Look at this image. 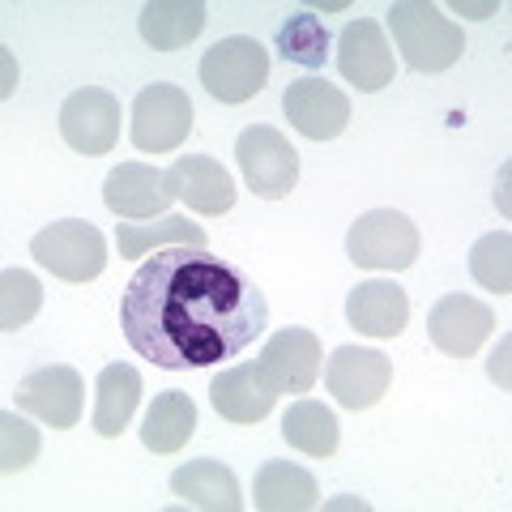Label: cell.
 <instances>
[{
  "instance_id": "1",
  "label": "cell",
  "mask_w": 512,
  "mask_h": 512,
  "mask_svg": "<svg viewBox=\"0 0 512 512\" xmlns=\"http://www.w3.org/2000/svg\"><path fill=\"white\" fill-rule=\"evenodd\" d=\"M128 346L163 372L239 359L269 325L265 291L205 248H163L120 299Z\"/></svg>"
},
{
  "instance_id": "2",
  "label": "cell",
  "mask_w": 512,
  "mask_h": 512,
  "mask_svg": "<svg viewBox=\"0 0 512 512\" xmlns=\"http://www.w3.org/2000/svg\"><path fill=\"white\" fill-rule=\"evenodd\" d=\"M389 30L402 60L414 73H444L453 69L466 52L461 26L453 18H444V9L427 5V0H402L389 9Z\"/></svg>"
},
{
  "instance_id": "3",
  "label": "cell",
  "mask_w": 512,
  "mask_h": 512,
  "mask_svg": "<svg viewBox=\"0 0 512 512\" xmlns=\"http://www.w3.org/2000/svg\"><path fill=\"white\" fill-rule=\"evenodd\" d=\"M30 256L64 282H90L107 269V239L82 218H64L30 239Z\"/></svg>"
},
{
  "instance_id": "4",
  "label": "cell",
  "mask_w": 512,
  "mask_h": 512,
  "mask_svg": "<svg viewBox=\"0 0 512 512\" xmlns=\"http://www.w3.org/2000/svg\"><path fill=\"white\" fill-rule=\"evenodd\" d=\"M346 256L359 269H384V274L410 269L419 261V227L397 210H372L350 227Z\"/></svg>"
},
{
  "instance_id": "5",
  "label": "cell",
  "mask_w": 512,
  "mask_h": 512,
  "mask_svg": "<svg viewBox=\"0 0 512 512\" xmlns=\"http://www.w3.org/2000/svg\"><path fill=\"white\" fill-rule=\"evenodd\" d=\"M235 158L248 188L261 201H282L299 184V154L274 124H252L235 141Z\"/></svg>"
},
{
  "instance_id": "6",
  "label": "cell",
  "mask_w": 512,
  "mask_h": 512,
  "mask_svg": "<svg viewBox=\"0 0 512 512\" xmlns=\"http://www.w3.org/2000/svg\"><path fill=\"white\" fill-rule=\"evenodd\" d=\"M269 77V52L256 39H218L210 52L201 56V86L214 94L218 103H248L261 94Z\"/></svg>"
},
{
  "instance_id": "7",
  "label": "cell",
  "mask_w": 512,
  "mask_h": 512,
  "mask_svg": "<svg viewBox=\"0 0 512 512\" xmlns=\"http://www.w3.org/2000/svg\"><path fill=\"white\" fill-rule=\"evenodd\" d=\"M133 146L141 154H171L192 133V103L180 86L154 82L133 99Z\"/></svg>"
},
{
  "instance_id": "8",
  "label": "cell",
  "mask_w": 512,
  "mask_h": 512,
  "mask_svg": "<svg viewBox=\"0 0 512 512\" xmlns=\"http://www.w3.org/2000/svg\"><path fill=\"white\" fill-rule=\"evenodd\" d=\"M82 402H86L82 376H77L69 363L39 367V372L18 380V410L35 414V419L47 423L52 431L77 427V419H82Z\"/></svg>"
},
{
  "instance_id": "9",
  "label": "cell",
  "mask_w": 512,
  "mask_h": 512,
  "mask_svg": "<svg viewBox=\"0 0 512 512\" xmlns=\"http://www.w3.org/2000/svg\"><path fill=\"white\" fill-rule=\"evenodd\" d=\"M60 137L77 154H111L120 141V99L99 86L73 90L60 107Z\"/></svg>"
},
{
  "instance_id": "10",
  "label": "cell",
  "mask_w": 512,
  "mask_h": 512,
  "mask_svg": "<svg viewBox=\"0 0 512 512\" xmlns=\"http://www.w3.org/2000/svg\"><path fill=\"white\" fill-rule=\"evenodd\" d=\"M393 380V363L380 355V350L367 346H338L325 363V384L329 393L338 397V406L346 410H367L376 406L384 393H389Z\"/></svg>"
},
{
  "instance_id": "11",
  "label": "cell",
  "mask_w": 512,
  "mask_h": 512,
  "mask_svg": "<svg viewBox=\"0 0 512 512\" xmlns=\"http://www.w3.org/2000/svg\"><path fill=\"white\" fill-rule=\"evenodd\" d=\"M338 69L350 86H359L363 94H376L393 82L397 73V60H393V47L384 39V26L372 18H359L342 30L338 39Z\"/></svg>"
},
{
  "instance_id": "12",
  "label": "cell",
  "mask_w": 512,
  "mask_h": 512,
  "mask_svg": "<svg viewBox=\"0 0 512 512\" xmlns=\"http://www.w3.org/2000/svg\"><path fill=\"white\" fill-rule=\"evenodd\" d=\"M256 367L274 393H312L320 376V338L312 329H282L265 342Z\"/></svg>"
},
{
  "instance_id": "13",
  "label": "cell",
  "mask_w": 512,
  "mask_h": 512,
  "mask_svg": "<svg viewBox=\"0 0 512 512\" xmlns=\"http://www.w3.org/2000/svg\"><path fill=\"white\" fill-rule=\"evenodd\" d=\"M491 329H495V312L483 299H470V295H444L436 308L427 312L431 342L453 359H470L474 350L491 338Z\"/></svg>"
},
{
  "instance_id": "14",
  "label": "cell",
  "mask_w": 512,
  "mask_h": 512,
  "mask_svg": "<svg viewBox=\"0 0 512 512\" xmlns=\"http://www.w3.org/2000/svg\"><path fill=\"white\" fill-rule=\"evenodd\" d=\"M282 107H286V120L308 141H329L350 124V99L338 86H329L325 77H299V82H291Z\"/></svg>"
},
{
  "instance_id": "15",
  "label": "cell",
  "mask_w": 512,
  "mask_h": 512,
  "mask_svg": "<svg viewBox=\"0 0 512 512\" xmlns=\"http://www.w3.org/2000/svg\"><path fill=\"white\" fill-rule=\"evenodd\" d=\"M107 210L124 222H146L154 214H163L175 201V192L167 184V171L146 167V163H120L103 184Z\"/></svg>"
},
{
  "instance_id": "16",
  "label": "cell",
  "mask_w": 512,
  "mask_h": 512,
  "mask_svg": "<svg viewBox=\"0 0 512 512\" xmlns=\"http://www.w3.org/2000/svg\"><path fill=\"white\" fill-rule=\"evenodd\" d=\"M167 184L180 201H188L197 214L214 218V214H227L235 205V180L227 175V167L218 158H205V154H180L175 163L167 167Z\"/></svg>"
},
{
  "instance_id": "17",
  "label": "cell",
  "mask_w": 512,
  "mask_h": 512,
  "mask_svg": "<svg viewBox=\"0 0 512 512\" xmlns=\"http://www.w3.org/2000/svg\"><path fill=\"white\" fill-rule=\"evenodd\" d=\"M346 320L367 338H397L410 320V299L397 282H359L346 299Z\"/></svg>"
},
{
  "instance_id": "18",
  "label": "cell",
  "mask_w": 512,
  "mask_h": 512,
  "mask_svg": "<svg viewBox=\"0 0 512 512\" xmlns=\"http://www.w3.org/2000/svg\"><path fill=\"white\" fill-rule=\"evenodd\" d=\"M210 402L227 423H261L274 410L278 393L265 384L256 363H235L227 372H218L210 384Z\"/></svg>"
},
{
  "instance_id": "19",
  "label": "cell",
  "mask_w": 512,
  "mask_h": 512,
  "mask_svg": "<svg viewBox=\"0 0 512 512\" xmlns=\"http://www.w3.org/2000/svg\"><path fill=\"white\" fill-rule=\"evenodd\" d=\"M171 491L180 495V504L188 508H210V512H239L244 495H239L235 474L222 461H188L171 474Z\"/></svg>"
},
{
  "instance_id": "20",
  "label": "cell",
  "mask_w": 512,
  "mask_h": 512,
  "mask_svg": "<svg viewBox=\"0 0 512 512\" xmlns=\"http://www.w3.org/2000/svg\"><path fill=\"white\" fill-rule=\"evenodd\" d=\"M252 500L265 512H308L320 504V487H316L312 470L295 466V461H265V466L256 470Z\"/></svg>"
},
{
  "instance_id": "21",
  "label": "cell",
  "mask_w": 512,
  "mask_h": 512,
  "mask_svg": "<svg viewBox=\"0 0 512 512\" xmlns=\"http://www.w3.org/2000/svg\"><path fill=\"white\" fill-rule=\"evenodd\" d=\"M141 402V372L128 363H107L94 384V431L116 440Z\"/></svg>"
},
{
  "instance_id": "22",
  "label": "cell",
  "mask_w": 512,
  "mask_h": 512,
  "mask_svg": "<svg viewBox=\"0 0 512 512\" xmlns=\"http://www.w3.org/2000/svg\"><path fill=\"white\" fill-rule=\"evenodd\" d=\"M137 26L154 52H180V47H188L201 35L205 5L201 0H154V5L141 9Z\"/></svg>"
},
{
  "instance_id": "23",
  "label": "cell",
  "mask_w": 512,
  "mask_h": 512,
  "mask_svg": "<svg viewBox=\"0 0 512 512\" xmlns=\"http://www.w3.org/2000/svg\"><path fill=\"white\" fill-rule=\"evenodd\" d=\"M197 431V406L192 397L180 389H167L154 397V406L146 410V423H141V444L158 457H171L192 440Z\"/></svg>"
},
{
  "instance_id": "24",
  "label": "cell",
  "mask_w": 512,
  "mask_h": 512,
  "mask_svg": "<svg viewBox=\"0 0 512 512\" xmlns=\"http://www.w3.org/2000/svg\"><path fill=\"white\" fill-rule=\"evenodd\" d=\"M116 244L120 256H146L163 248H205V231L180 214H163L158 222H120Z\"/></svg>"
},
{
  "instance_id": "25",
  "label": "cell",
  "mask_w": 512,
  "mask_h": 512,
  "mask_svg": "<svg viewBox=\"0 0 512 512\" xmlns=\"http://www.w3.org/2000/svg\"><path fill=\"white\" fill-rule=\"evenodd\" d=\"M282 436L291 448H299L303 457H333L338 453V419H333L329 406L308 402V397L286 410Z\"/></svg>"
},
{
  "instance_id": "26",
  "label": "cell",
  "mask_w": 512,
  "mask_h": 512,
  "mask_svg": "<svg viewBox=\"0 0 512 512\" xmlns=\"http://www.w3.org/2000/svg\"><path fill=\"white\" fill-rule=\"evenodd\" d=\"M329 47L333 43H329L325 22L312 18V13H295V18L278 30V52L291 64H303V69H325Z\"/></svg>"
},
{
  "instance_id": "27",
  "label": "cell",
  "mask_w": 512,
  "mask_h": 512,
  "mask_svg": "<svg viewBox=\"0 0 512 512\" xmlns=\"http://www.w3.org/2000/svg\"><path fill=\"white\" fill-rule=\"evenodd\" d=\"M39 308H43L39 278L26 274V269H5V274H0V329L5 333L26 329Z\"/></svg>"
},
{
  "instance_id": "28",
  "label": "cell",
  "mask_w": 512,
  "mask_h": 512,
  "mask_svg": "<svg viewBox=\"0 0 512 512\" xmlns=\"http://www.w3.org/2000/svg\"><path fill=\"white\" fill-rule=\"evenodd\" d=\"M470 274L478 286H487L495 295L512 291V235L491 231L470 248Z\"/></svg>"
},
{
  "instance_id": "29",
  "label": "cell",
  "mask_w": 512,
  "mask_h": 512,
  "mask_svg": "<svg viewBox=\"0 0 512 512\" xmlns=\"http://www.w3.org/2000/svg\"><path fill=\"white\" fill-rule=\"evenodd\" d=\"M39 457V427L18 419V410L0 414V474H18Z\"/></svg>"
},
{
  "instance_id": "30",
  "label": "cell",
  "mask_w": 512,
  "mask_h": 512,
  "mask_svg": "<svg viewBox=\"0 0 512 512\" xmlns=\"http://www.w3.org/2000/svg\"><path fill=\"white\" fill-rule=\"evenodd\" d=\"M508 346H512V342L504 338V342H500V355H491V376L500 380V389H508Z\"/></svg>"
},
{
  "instance_id": "31",
  "label": "cell",
  "mask_w": 512,
  "mask_h": 512,
  "mask_svg": "<svg viewBox=\"0 0 512 512\" xmlns=\"http://www.w3.org/2000/svg\"><path fill=\"white\" fill-rule=\"evenodd\" d=\"M453 13H470V18H487V13H495V5H453Z\"/></svg>"
},
{
  "instance_id": "32",
  "label": "cell",
  "mask_w": 512,
  "mask_h": 512,
  "mask_svg": "<svg viewBox=\"0 0 512 512\" xmlns=\"http://www.w3.org/2000/svg\"><path fill=\"white\" fill-rule=\"evenodd\" d=\"M508 175H512V171L500 167V210H504V214H508Z\"/></svg>"
}]
</instances>
